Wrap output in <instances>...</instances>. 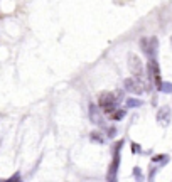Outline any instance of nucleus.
<instances>
[{
	"instance_id": "obj_7",
	"label": "nucleus",
	"mask_w": 172,
	"mask_h": 182,
	"mask_svg": "<svg viewBox=\"0 0 172 182\" xmlns=\"http://www.w3.org/2000/svg\"><path fill=\"white\" fill-rule=\"evenodd\" d=\"M90 140L96 142V143H100V145H103L105 143V135L101 133V132H98V130H93V132L90 133Z\"/></svg>"
},
{
	"instance_id": "obj_13",
	"label": "nucleus",
	"mask_w": 172,
	"mask_h": 182,
	"mask_svg": "<svg viewBox=\"0 0 172 182\" xmlns=\"http://www.w3.org/2000/svg\"><path fill=\"white\" fill-rule=\"evenodd\" d=\"M133 175L137 177V181H142V174H140V169H138V167L133 169Z\"/></svg>"
},
{
	"instance_id": "obj_11",
	"label": "nucleus",
	"mask_w": 172,
	"mask_h": 182,
	"mask_svg": "<svg viewBox=\"0 0 172 182\" xmlns=\"http://www.w3.org/2000/svg\"><path fill=\"white\" fill-rule=\"evenodd\" d=\"M140 47H142L144 54L149 57V37H142V39H140Z\"/></svg>"
},
{
	"instance_id": "obj_3",
	"label": "nucleus",
	"mask_w": 172,
	"mask_h": 182,
	"mask_svg": "<svg viewBox=\"0 0 172 182\" xmlns=\"http://www.w3.org/2000/svg\"><path fill=\"white\" fill-rule=\"evenodd\" d=\"M125 91H128L132 94H142L144 91H147V84H145L142 78H127L123 81Z\"/></svg>"
},
{
	"instance_id": "obj_9",
	"label": "nucleus",
	"mask_w": 172,
	"mask_h": 182,
	"mask_svg": "<svg viewBox=\"0 0 172 182\" xmlns=\"http://www.w3.org/2000/svg\"><path fill=\"white\" fill-rule=\"evenodd\" d=\"M125 103H127V106H128V108H138V106H142V101L138 100V98H128Z\"/></svg>"
},
{
	"instance_id": "obj_5",
	"label": "nucleus",
	"mask_w": 172,
	"mask_h": 182,
	"mask_svg": "<svg viewBox=\"0 0 172 182\" xmlns=\"http://www.w3.org/2000/svg\"><path fill=\"white\" fill-rule=\"evenodd\" d=\"M88 115H90V120L93 121L95 125H98V127H103V125H105L103 116H101V113H100V108H98V105L90 103V106H88Z\"/></svg>"
},
{
	"instance_id": "obj_10",
	"label": "nucleus",
	"mask_w": 172,
	"mask_h": 182,
	"mask_svg": "<svg viewBox=\"0 0 172 182\" xmlns=\"http://www.w3.org/2000/svg\"><path fill=\"white\" fill-rule=\"evenodd\" d=\"M118 133V130L115 127H106L105 128V137H108V138H115Z\"/></svg>"
},
{
	"instance_id": "obj_4",
	"label": "nucleus",
	"mask_w": 172,
	"mask_h": 182,
	"mask_svg": "<svg viewBox=\"0 0 172 182\" xmlns=\"http://www.w3.org/2000/svg\"><path fill=\"white\" fill-rule=\"evenodd\" d=\"M127 62H128V69L133 74V78H142V74H144V64H142V61H140V57H138L137 54L130 52L128 57H127Z\"/></svg>"
},
{
	"instance_id": "obj_6",
	"label": "nucleus",
	"mask_w": 172,
	"mask_h": 182,
	"mask_svg": "<svg viewBox=\"0 0 172 182\" xmlns=\"http://www.w3.org/2000/svg\"><path fill=\"white\" fill-rule=\"evenodd\" d=\"M125 115H127V110L125 108H117V110H113L110 113V120L113 121H120L125 118Z\"/></svg>"
},
{
	"instance_id": "obj_8",
	"label": "nucleus",
	"mask_w": 172,
	"mask_h": 182,
	"mask_svg": "<svg viewBox=\"0 0 172 182\" xmlns=\"http://www.w3.org/2000/svg\"><path fill=\"white\" fill-rule=\"evenodd\" d=\"M167 116H169V108H162V110L157 113L159 123H165V121H167Z\"/></svg>"
},
{
	"instance_id": "obj_2",
	"label": "nucleus",
	"mask_w": 172,
	"mask_h": 182,
	"mask_svg": "<svg viewBox=\"0 0 172 182\" xmlns=\"http://www.w3.org/2000/svg\"><path fill=\"white\" fill-rule=\"evenodd\" d=\"M122 147H123V140H120L115 143L113 160H111L110 167H108V175H106L108 182H117V170H118V165H120V150H122Z\"/></svg>"
},
{
	"instance_id": "obj_12",
	"label": "nucleus",
	"mask_w": 172,
	"mask_h": 182,
	"mask_svg": "<svg viewBox=\"0 0 172 182\" xmlns=\"http://www.w3.org/2000/svg\"><path fill=\"white\" fill-rule=\"evenodd\" d=\"M130 145H132V152H133V154H140V150H142V148H140V145H138V143L132 142Z\"/></svg>"
},
{
	"instance_id": "obj_1",
	"label": "nucleus",
	"mask_w": 172,
	"mask_h": 182,
	"mask_svg": "<svg viewBox=\"0 0 172 182\" xmlns=\"http://www.w3.org/2000/svg\"><path fill=\"white\" fill-rule=\"evenodd\" d=\"M98 108L103 111L105 115H110L113 110H117V105H118V100H117V94L115 93H110V91H105L98 96Z\"/></svg>"
}]
</instances>
